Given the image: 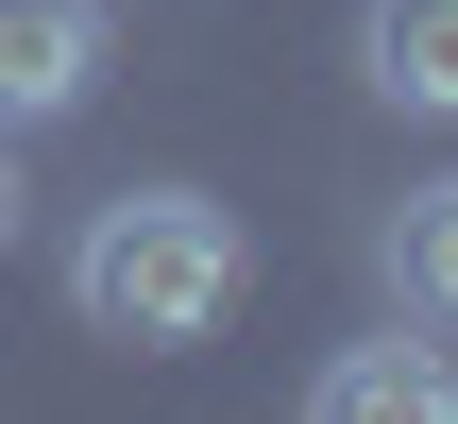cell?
<instances>
[{
	"label": "cell",
	"mask_w": 458,
	"mask_h": 424,
	"mask_svg": "<svg viewBox=\"0 0 458 424\" xmlns=\"http://www.w3.org/2000/svg\"><path fill=\"white\" fill-rule=\"evenodd\" d=\"M357 68H374V102L458 119V0H374L357 17Z\"/></svg>",
	"instance_id": "cell-4"
},
{
	"label": "cell",
	"mask_w": 458,
	"mask_h": 424,
	"mask_svg": "<svg viewBox=\"0 0 458 424\" xmlns=\"http://www.w3.org/2000/svg\"><path fill=\"white\" fill-rule=\"evenodd\" d=\"M374 272H391L408 323H458V170H442V187H408V204L374 221Z\"/></svg>",
	"instance_id": "cell-5"
},
{
	"label": "cell",
	"mask_w": 458,
	"mask_h": 424,
	"mask_svg": "<svg viewBox=\"0 0 458 424\" xmlns=\"http://www.w3.org/2000/svg\"><path fill=\"white\" fill-rule=\"evenodd\" d=\"M0 238H17V170H0Z\"/></svg>",
	"instance_id": "cell-6"
},
{
	"label": "cell",
	"mask_w": 458,
	"mask_h": 424,
	"mask_svg": "<svg viewBox=\"0 0 458 424\" xmlns=\"http://www.w3.org/2000/svg\"><path fill=\"white\" fill-rule=\"evenodd\" d=\"M68 306H85V340H119V357H187V340L238 306V204H204V187H119V204H85Z\"/></svg>",
	"instance_id": "cell-1"
},
{
	"label": "cell",
	"mask_w": 458,
	"mask_h": 424,
	"mask_svg": "<svg viewBox=\"0 0 458 424\" xmlns=\"http://www.w3.org/2000/svg\"><path fill=\"white\" fill-rule=\"evenodd\" d=\"M306 424H458V357L442 340H340Z\"/></svg>",
	"instance_id": "cell-3"
},
{
	"label": "cell",
	"mask_w": 458,
	"mask_h": 424,
	"mask_svg": "<svg viewBox=\"0 0 458 424\" xmlns=\"http://www.w3.org/2000/svg\"><path fill=\"white\" fill-rule=\"evenodd\" d=\"M102 85V0H0V136Z\"/></svg>",
	"instance_id": "cell-2"
}]
</instances>
